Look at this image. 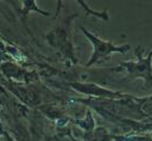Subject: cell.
<instances>
[{
    "instance_id": "2",
    "label": "cell",
    "mask_w": 152,
    "mask_h": 141,
    "mask_svg": "<svg viewBox=\"0 0 152 141\" xmlns=\"http://www.w3.org/2000/svg\"><path fill=\"white\" fill-rule=\"evenodd\" d=\"M136 56L139 58L137 62H125L121 63L119 67L125 68L128 73V76L133 77H142L146 81V83L149 85H152V67H151V58L152 52L149 55V57L143 58L141 54V49H136Z\"/></svg>"
},
{
    "instance_id": "1",
    "label": "cell",
    "mask_w": 152,
    "mask_h": 141,
    "mask_svg": "<svg viewBox=\"0 0 152 141\" xmlns=\"http://www.w3.org/2000/svg\"><path fill=\"white\" fill-rule=\"evenodd\" d=\"M83 31L85 33V35L92 41L93 47H94V52H93V56L90 59V63L88 64V66L95 63H100L101 60H104L109 58V56L113 54V52H121V54H125V52L129 49V46L125 45L121 46V47H117L115 46L113 42H109V41H103L101 39H99L98 37L93 35L92 33H90L89 31L84 30Z\"/></svg>"
}]
</instances>
